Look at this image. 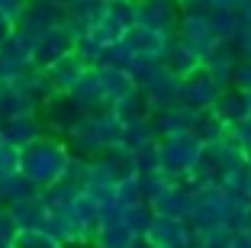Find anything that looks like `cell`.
<instances>
[{"label":"cell","mask_w":251,"mask_h":248,"mask_svg":"<svg viewBox=\"0 0 251 248\" xmlns=\"http://www.w3.org/2000/svg\"><path fill=\"white\" fill-rule=\"evenodd\" d=\"M68 161H71V155H68L65 145H58V142H52V139H36V142H29V145L20 148L16 174L26 177V184L49 187V184H55L61 174H65Z\"/></svg>","instance_id":"6da1fadb"},{"label":"cell","mask_w":251,"mask_h":248,"mask_svg":"<svg viewBox=\"0 0 251 248\" xmlns=\"http://www.w3.org/2000/svg\"><path fill=\"white\" fill-rule=\"evenodd\" d=\"M203 152V142H200L197 132H177V136H161L158 139V165H161L164 174L184 181L200 161Z\"/></svg>","instance_id":"7a4b0ae2"},{"label":"cell","mask_w":251,"mask_h":248,"mask_svg":"<svg viewBox=\"0 0 251 248\" xmlns=\"http://www.w3.org/2000/svg\"><path fill=\"white\" fill-rule=\"evenodd\" d=\"M222 84L213 78V71H209L206 65H197L190 74H184V78L177 81V103H184V107L190 110H213L216 100H219L222 94Z\"/></svg>","instance_id":"3957f363"},{"label":"cell","mask_w":251,"mask_h":248,"mask_svg":"<svg viewBox=\"0 0 251 248\" xmlns=\"http://www.w3.org/2000/svg\"><path fill=\"white\" fill-rule=\"evenodd\" d=\"M119 45L129 52V58H132L135 65H155V61H161L164 52H168L171 36L168 32H158V29H148V26L132 23V26L119 36Z\"/></svg>","instance_id":"277c9868"},{"label":"cell","mask_w":251,"mask_h":248,"mask_svg":"<svg viewBox=\"0 0 251 248\" xmlns=\"http://www.w3.org/2000/svg\"><path fill=\"white\" fill-rule=\"evenodd\" d=\"M174 32H177V42L187 45V49H190L200 61H203L209 52L219 45V36H216V29H213V23H209V13H206V10L184 13L177 20V29H174Z\"/></svg>","instance_id":"5b68a950"},{"label":"cell","mask_w":251,"mask_h":248,"mask_svg":"<svg viewBox=\"0 0 251 248\" xmlns=\"http://www.w3.org/2000/svg\"><path fill=\"white\" fill-rule=\"evenodd\" d=\"M193 239V226L187 219H174V216H151L148 229L142 232V242L148 248H190Z\"/></svg>","instance_id":"8992f818"},{"label":"cell","mask_w":251,"mask_h":248,"mask_svg":"<svg viewBox=\"0 0 251 248\" xmlns=\"http://www.w3.org/2000/svg\"><path fill=\"white\" fill-rule=\"evenodd\" d=\"M129 7H132V23L174 36L177 20H180V3L177 0H132Z\"/></svg>","instance_id":"52a82bcc"},{"label":"cell","mask_w":251,"mask_h":248,"mask_svg":"<svg viewBox=\"0 0 251 248\" xmlns=\"http://www.w3.org/2000/svg\"><path fill=\"white\" fill-rule=\"evenodd\" d=\"M90 68H94V65L84 58L81 52L71 49L68 55H61L58 61H52V65L45 68V78L52 81V87L58 90V94H71V90L81 84V78L90 71Z\"/></svg>","instance_id":"ba28073f"},{"label":"cell","mask_w":251,"mask_h":248,"mask_svg":"<svg viewBox=\"0 0 251 248\" xmlns=\"http://www.w3.org/2000/svg\"><path fill=\"white\" fill-rule=\"evenodd\" d=\"M77 45V36L74 32H68L65 26H52V29H45L42 36L36 39V45H32V61L42 68H49L52 61H58L61 55H68V52Z\"/></svg>","instance_id":"9c48e42d"},{"label":"cell","mask_w":251,"mask_h":248,"mask_svg":"<svg viewBox=\"0 0 251 248\" xmlns=\"http://www.w3.org/2000/svg\"><path fill=\"white\" fill-rule=\"evenodd\" d=\"M148 206H151L158 216L190 219V213H193V190H190V184H187V181H171Z\"/></svg>","instance_id":"30bf717a"},{"label":"cell","mask_w":251,"mask_h":248,"mask_svg":"<svg viewBox=\"0 0 251 248\" xmlns=\"http://www.w3.org/2000/svg\"><path fill=\"white\" fill-rule=\"evenodd\" d=\"M97 84H100L103 100L110 103V107L119 103V100H126V97H132L135 90H139V84H135V78H132L129 68H113V65L97 68Z\"/></svg>","instance_id":"8fae6325"},{"label":"cell","mask_w":251,"mask_h":248,"mask_svg":"<svg viewBox=\"0 0 251 248\" xmlns=\"http://www.w3.org/2000/svg\"><path fill=\"white\" fill-rule=\"evenodd\" d=\"M197 65H203V61H200L197 55H193V52L187 49V45H180L177 39H171L168 52L161 55V68H164V71H168L171 78H177V81H180L184 74H190Z\"/></svg>","instance_id":"7c38bea8"},{"label":"cell","mask_w":251,"mask_h":248,"mask_svg":"<svg viewBox=\"0 0 251 248\" xmlns=\"http://www.w3.org/2000/svg\"><path fill=\"white\" fill-rule=\"evenodd\" d=\"M90 242H94L97 248H132L135 242H139V235L119 219V222H106V226H100Z\"/></svg>","instance_id":"4fadbf2b"},{"label":"cell","mask_w":251,"mask_h":248,"mask_svg":"<svg viewBox=\"0 0 251 248\" xmlns=\"http://www.w3.org/2000/svg\"><path fill=\"white\" fill-rule=\"evenodd\" d=\"M39 139V123L32 113H16L13 119H10V132H7V142L13 148H23L29 145V142Z\"/></svg>","instance_id":"5bb4252c"},{"label":"cell","mask_w":251,"mask_h":248,"mask_svg":"<svg viewBox=\"0 0 251 248\" xmlns=\"http://www.w3.org/2000/svg\"><path fill=\"white\" fill-rule=\"evenodd\" d=\"M232 229L229 226H209V229H193L190 248H229L232 242Z\"/></svg>","instance_id":"9a60e30c"},{"label":"cell","mask_w":251,"mask_h":248,"mask_svg":"<svg viewBox=\"0 0 251 248\" xmlns=\"http://www.w3.org/2000/svg\"><path fill=\"white\" fill-rule=\"evenodd\" d=\"M13 248H65L55 235H49L45 229H20Z\"/></svg>","instance_id":"2e32d148"},{"label":"cell","mask_w":251,"mask_h":248,"mask_svg":"<svg viewBox=\"0 0 251 248\" xmlns=\"http://www.w3.org/2000/svg\"><path fill=\"white\" fill-rule=\"evenodd\" d=\"M16 235H20V222L10 210H0V248H13Z\"/></svg>","instance_id":"e0dca14e"},{"label":"cell","mask_w":251,"mask_h":248,"mask_svg":"<svg viewBox=\"0 0 251 248\" xmlns=\"http://www.w3.org/2000/svg\"><path fill=\"white\" fill-rule=\"evenodd\" d=\"M229 248H251V239H245L242 232H235V235H232V242H229Z\"/></svg>","instance_id":"ac0fdd59"},{"label":"cell","mask_w":251,"mask_h":248,"mask_svg":"<svg viewBox=\"0 0 251 248\" xmlns=\"http://www.w3.org/2000/svg\"><path fill=\"white\" fill-rule=\"evenodd\" d=\"M238 232H242L245 239H251V206H248V213H245V219H242V226H238Z\"/></svg>","instance_id":"d6986e66"},{"label":"cell","mask_w":251,"mask_h":248,"mask_svg":"<svg viewBox=\"0 0 251 248\" xmlns=\"http://www.w3.org/2000/svg\"><path fill=\"white\" fill-rule=\"evenodd\" d=\"M100 3H106V7H110V3H132V0H100Z\"/></svg>","instance_id":"ffe728a7"},{"label":"cell","mask_w":251,"mask_h":248,"mask_svg":"<svg viewBox=\"0 0 251 248\" xmlns=\"http://www.w3.org/2000/svg\"><path fill=\"white\" fill-rule=\"evenodd\" d=\"M132 248H148V245H145V242H142V239H139V242H135V245H132Z\"/></svg>","instance_id":"44dd1931"},{"label":"cell","mask_w":251,"mask_h":248,"mask_svg":"<svg viewBox=\"0 0 251 248\" xmlns=\"http://www.w3.org/2000/svg\"><path fill=\"white\" fill-rule=\"evenodd\" d=\"M248 165H251V152H248Z\"/></svg>","instance_id":"7402d4cb"}]
</instances>
